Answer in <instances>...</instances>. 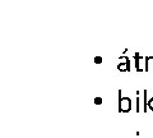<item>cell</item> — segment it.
Instances as JSON below:
<instances>
[{
  "instance_id": "ba28073f",
  "label": "cell",
  "mask_w": 153,
  "mask_h": 138,
  "mask_svg": "<svg viewBox=\"0 0 153 138\" xmlns=\"http://www.w3.org/2000/svg\"><path fill=\"white\" fill-rule=\"evenodd\" d=\"M96 61H97V63H100V61H101V58H100V56H98V58H96Z\"/></svg>"
},
{
  "instance_id": "7a4b0ae2",
  "label": "cell",
  "mask_w": 153,
  "mask_h": 138,
  "mask_svg": "<svg viewBox=\"0 0 153 138\" xmlns=\"http://www.w3.org/2000/svg\"><path fill=\"white\" fill-rule=\"evenodd\" d=\"M134 60H135V69L137 72H143L146 70V58H143V55L139 53L134 54Z\"/></svg>"
},
{
  "instance_id": "6da1fadb",
  "label": "cell",
  "mask_w": 153,
  "mask_h": 138,
  "mask_svg": "<svg viewBox=\"0 0 153 138\" xmlns=\"http://www.w3.org/2000/svg\"><path fill=\"white\" fill-rule=\"evenodd\" d=\"M123 91L119 90V113H129L131 110V100L129 97H123Z\"/></svg>"
},
{
  "instance_id": "5b68a950",
  "label": "cell",
  "mask_w": 153,
  "mask_h": 138,
  "mask_svg": "<svg viewBox=\"0 0 153 138\" xmlns=\"http://www.w3.org/2000/svg\"><path fill=\"white\" fill-rule=\"evenodd\" d=\"M148 110V101H147V90L143 91V111L147 113Z\"/></svg>"
},
{
  "instance_id": "277c9868",
  "label": "cell",
  "mask_w": 153,
  "mask_h": 138,
  "mask_svg": "<svg viewBox=\"0 0 153 138\" xmlns=\"http://www.w3.org/2000/svg\"><path fill=\"white\" fill-rule=\"evenodd\" d=\"M153 70V56H146V72H152Z\"/></svg>"
},
{
  "instance_id": "3957f363",
  "label": "cell",
  "mask_w": 153,
  "mask_h": 138,
  "mask_svg": "<svg viewBox=\"0 0 153 138\" xmlns=\"http://www.w3.org/2000/svg\"><path fill=\"white\" fill-rule=\"evenodd\" d=\"M117 69L120 70V72H129V70H130V60H129L126 56H120V58H119Z\"/></svg>"
},
{
  "instance_id": "52a82bcc",
  "label": "cell",
  "mask_w": 153,
  "mask_h": 138,
  "mask_svg": "<svg viewBox=\"0 0 153 138\" xmlns=\"http://www.w3.org/2000/svg\"><path fill=\"white\" fill-rule=\"evenodd\" d=\"M94 101H96V104H101V101H102V100H101V98H100V97H97V98H96V100H94Z\"/></svg>"
},
{
  "instance_id": "8992f818",
  "label": "cell",
  "mask_w": 153,
  "mask_h": 138,
  "mask_svg": "<svg viewBox=\"0 0 153 138\" xmlns=\"http://www.w3.org/2000/svg\"><path fill=\"white\" fill-rule=\"evenodd\" d=\"M135 109H137V113L140 111V98H139V91L137 92V98H135Z\"/></svg>"
}]
</instances>
